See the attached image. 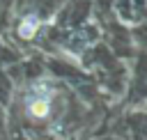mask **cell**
<instances>
[{
    "label": "cell",
    "instance_id": "obj_1",
    "mask_svg": "<svg viewBox=\"0 0 147 140\" xmlns=\"http://www.w3.org/2000/svg\"><path fill=\"white\" fill-rule=\"evenodd\" d=\"M48 96H51V90H48L46 85H39L37 96H30V99H28V112H30L32 117H46L48 110H51Z\"/></svg>",
    "mask_w": 147,
    "mask_h": 140
},
{
    "label": "cell",
    "instance_id": "obj_2",
    "mask_svg": "<svg viewBox=\"0 0 147 140\" xmlns=\"http://www.w3.org/2000/svg\"><path fill=\"white\" fill-rule=\"evenodd\" d=\"M37 28H39L37 16H25V18H23V23H21V28H18V32H21V37L30 39V37L37 32Z\"/></svg>",
    "mask_w": 147,
    "mask_h": 140
}]
</instances>
